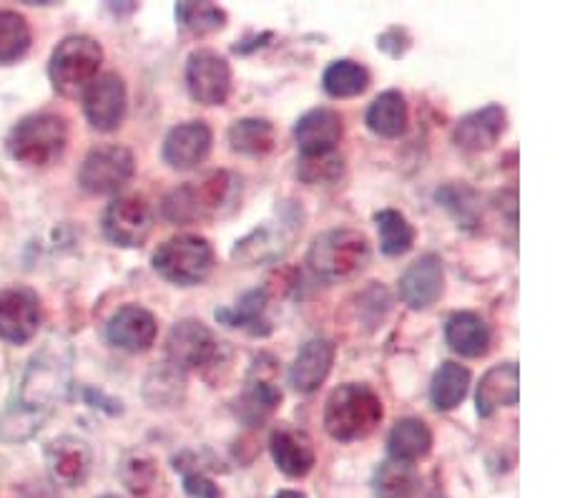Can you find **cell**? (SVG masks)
I'll return each instance as SVG.
<instances>
[{
	"instance_id": "obj_1",
	"label": "cell",
	"mask_w": 565,
	"mask_h": 498,
	"mask_svg": "<svg viewBox=\"0 0 565 498\" xmlns=\"http://www.w3.org/2000/svg\"><path fill=\"white\" fill-rule=\"evenodd\" d=\"M71 348L63 340H49L35 352L21 383V407L33 421L45 418L66 401L71 388Z\"/></svg>"
},
{
	"instance_id": "obj_2",
	"label": "cell",
	"mask_w": 565,
	"mask_h": 498,
	"mask_svg": "<svg viewBox=\"0 0 565 498\" xmlns=\"http://www.w3.org/2000/svg\"><path fill=\"white\" fill-rule=\"evenodd\" d=\"M239 194V181L230 171H209L194 181L177 187L163 199L161 212L174 224L212 222L226 214Z\"/></svg>"
},
{
	"instance_id": "obj_3",
	"label": "cell",
	"mask_w": 565,
	"mask_h": 498,
	"mask_svg": "<svg viewBox=\"0 0 565 498\" xmlns=\"http://www.w3.org/2000/svg\"><path fill=\"white\" fill-rule=\"evenodd\" d=\"M385 418L380 395L364 383H344L324 405V431L334 441L352 443L372 436Z\"/></svg>"
},
{
	"instance_id": "obj_4",
	"label": "cell",
	"mask_w": 565,
	"mask_h": 498,
	"mask_svg": "<svg viewBox=\"0 0 565 498\" xmlns=\"http://www.w3.org/2000/svg\"><path fill=\"white\" fill-rule=\"evenodd\" d=\"M305 226L302 204L279 202L267 222L252 230L247 237L239 240L232 250V259L242 267L264 265V262H277L295 247Z\"/></svg>"
},
{
	"instance_id": "obj_5",
	"label": "cell",
	"mask_w": 565,
	"mask_h": 498,
	"mask_svg": "<svg viewBox=\"0 0 565 498\" xmlns=\"http://www.w3.org/2000/svg\"><path fill=\"white\" fill-rule=\"evenodd\" d=\"M372 259L367 234L352 226H337L322 232L309 247V267L322 279H352L358 277Z\"/></svg>"
},
{
	"instance_id": "obj_6",
	"label": "cell",
	"mask_w": 565,
	"mask_h": 498,
	"mask_svg": "<svg viewBox=\"0 0 565 498\" xmlns=\"http://www.w3.org/2000/svg\"><path fill=\"white\" fill-rule=\"evenodd\" d=\"M102 61V43L88 39V35H68L56 45L49 63L53 88L66 98L84 96V91L98 78Z\"/></svg>"
},
{
	"instance_id": "obj_7",
	"label": "cell",
	"mask_w": 565,
	"mask_h": 498,
	"mask_svg": "<svg viewBox=\"0 0 565 498\" xmlns=\"http://www.w3.org/2000/svg\"><path fill=\"white\" fill-rule=\"evenodd\" d=\"M68 144V124L58 114H33L13 126L8 151L25 167H49Z\"/></svg>"
},
{
	"instance_id": "obj_8",
	"label": "cell",
	"mask_w": 565,
	"mask_h": 498,
	"mask_svg": "<svg viewBox=\"0 0 565 498\" xmlns=\"http://www.w3.org/2000/svg\"><path fill=\"white\" fill-rule=\"evenodd\" d=\"M153 269L179 287L202 285L214 269V247L199 234H177L153 252Z\"/></svg>"
},
{
	"instance_id": "obj_9",
	"label": "cell",
	"mask_w": 565,
	"mask_h": 498,
	"mask_svg": "<svg viewBox=\"0 0 565 498\" xmlns=\"http://www.w3.org/2000/svg\"><path fill=\"white\" fill-rule=\"evenodd\" d=\"M134 177V153L118 144L88 151L78 171V184L90 194H116Z\"/></svg>"
},
{
	"instance_id": "obj_10",
	"label": "cell",
	"mask_w": 565,
	"mask_h": 498,
	"mask_svg": "<svg viewBox=\"0 0 565 498\" xmlns=\"http://www.w3.org/2000/svg\"><path fill=\"white\" fill-rule=\"evenodd\" d=\"M186 86L194 102L222 106L232 94V68L212 49H199L186 61Z\"/></svg>"
},
{
	"instance_id": "obj_11",
	"label": "cell",
	"mask_w": 565,
	"mask_h": 498,
	"mask_svg": "<svg viewBox=\"0 0 565 498\" xmlns=\"http://www.w3.org/2000/svg\"><path fill=\"white\" fill-rule=\"evenodd\" d=\"M102 224L118 247H141L153 230V210L143 197H118L106 206Z\"/></svg>"
},
{
	"instance_id": "obj_12",
	"label": "cell",
	"mask_w": 565,
	"mask_h": 498,
	"mask_svg": "<svg viewBox=\"0 0 565 498\" xmlns=\"http://www.w3.org/2000/svg\"><path fill=\"white\" fill-rule=\"evenodd\" d=\"M218 356L214 332L199 320H181L167 338V362L181 373L212 365Z\"/></svg>"
},
{
	"instance_id": "obj_13",
	"label": "cell",
	"mask_w": 565,
	"mask_h": 498,
	"mask_svg": "<svg viewBox=\"0 0 565 498\" xmlns=\"http://www.w3.org/2000/svg\"><path fill=\"white\" fill-rule=\"evenodd\" d=\"M41 325L39 295L25 287L0 293V338L11 346H25Z\"/></svg>"
},
{
	"instance_id": "obj_14",
	"label": "cell",
	"mask_w": 565,
	"mask_h": 498,
	"mask_svg": "<svg viewBox=\"0 0 565 498\" xmlns=\"http://www.w3.org/2000/svg\"><path fill=\"white\" fill-rule=\"evenodd\" d=\"M84 112L96 131H114L126 116V84L118 74L98 76L84 91Z\"/></svg>"
},
{
	"instance_id": "obj_15",
	"label": "cell",
	"mask_w": 565,
	"mask_h": 498,
	"mask_svg": "<svg viewBox=\"0 0 565 498\" xmlns=\"http://www.w3.org/2000/svg\"><path fill=\"white\" fill-rule=\"evenodd\" d=\"M214 134L204 121H186L174 126L167 134L161 147V157L171 169L189 171L196 169L212 153Z\"/></svg>"
},
{
	"instance_id": "obj_16",
	"label": "cell",
	"mask_w": 565,
	"mask_h": 498,
	"mask_svg": "<svg viewBox=\"0 0 565 498\" xmlns=\"http://www.w3.org/2000/svg\"><path fill=\"white\" fill-rule=\"evenodd\" d=\"M342 134H344L342 116L337 114L334 108H327V106L307 112L295 126V139H297L299 151H302V159L334 153L337 144L342 141Z\"/></svg>"
},
{
	"instance_id": "obj_17",
	"label": "cell",
	"mask_w": 565,
	"mask_h": 498,
	"mask_svg": "<svg viewBox=\"0 0 565 498\" xmlns=\"http://www.w3.org/2000/svg\"><path fill=\"white\" fill-rule=\"evenodd\" d=\"M445 287V267L443 259L427 252L409 265L399 277V297L413 310H427V307L440 300Z\"/></svg>"
},
{
	"instance_id": "obj_18",
	"label": "cell",
	"mask_w": 565,
	"mask_h": 498,
	"mask_svg": "<svg viewBox=\"0 0 565 498\" xmlns=\"http://www.w3.org/2000/svg\"><path fill=\"white\" fill-rule=\"evenodd\" d=\"M157 317L139 305L121 307L106 325L108 342L118 350L134 352V356L149 350L153 346V340H157Z\"/></svg>"
},
{
	"instance_id": "obj_19",
	"label": "cell",
	"mask_w": 565,
	"mask_h": 498,
	"mask_svg": "<svg viewBox=\"0 0 565 498\" xmlns=\"http://www.w3.org/2000/svg\"><path fill=\"white\" fill-rule=\"evenodd\" d=\"M508 129V114L500 104H488L480 112L462 116L452 131L455 147L470 153H480L493 149L500 136Z\"/></svg>"
},
{
	"instance_id": "obj_20",
	"label": "cell",
	"mask_w": 565,
	"mask_h": 498,
	"mask_svg": "<svg viewBox=\"0 0 565 498\" xmlns=\"http://www.w3.org/2000/svg\"><path fill=\"white\" fill-rule=\"evenodd\" d=\"M271 373H275V368H271L269 373H264V368L257 360V365L252 368L242 395L234 401L236 418L244 425H262L281 403V391L275 385V380H271Z\"/></svg>"
},
{
	"instance_id": "obj_21",
	"label": "cell",
	"mask_w": 565,
	"mask_h": 498,
	"mask_svg": "<svg viewBox=\"0 0 565 498\" xmlns=\"http://www.w3.org/2000/svg\"><path fill=\"white\" fill-rule=\"evenodd\" d=\"M337 346L327 338H315L309 340L307 346L297 352L295 362L289 368V385L295 388L297 393H315L319 385L324 383L327 375L334 365Z\"/></svg>"
},
{
	"instance_id": "obj_22",
	"label": "cell",
	"mask_w": 565,
	"mask_h": 498,
	"mask_svg": "<svg viewBox=\"0 0 565 498\" xmlns=\"http://www.w3.org/2000/svg\"><path fill=\"white\" fill-rule=\"evenodd\" d=\"M269 451L287 478H305L315 468V446L305 431L279 425L269 436Z\"/></svg>"
},
{
	"instance_id": "obj_23",
	"label": "cell",
	"mask_w": 565,
	"mask_h": 498,
	"mask_svg": "<svg viewBox=\"0 0 565 498\" xmlns=\"http://www.w3.org/2000/svg\"><path fill=\"white\" fill-rule=\"evenodd\" d=\"M521 398V368L515 362H503V365L490 368L480 378L476 407L480 418H490L495 411L505 405H515Z\"/></svg>"
},
{
	"instance_id": "obj_24",
	"label": "cell",
	"mask_w": 565,
	"mask_h": 498,
	"mask_svg": "<svg viewBox=\"0 0 565 498\" xmlns=\"http://www.w3.org/2000/svg\"><path fill=\"white\" fill-rule=\"evenodd\" d=\"M445 340L462 358H482L490 350L488 322L476 312H455L445 325Z\"/></svg>"
},
{
	"instance_id": "obj_25",
	"label": "cell",
	"mask_w": 565,
	"mask_h": 498,
	"mask_svg": "<svg viewBox=\"0 0 565 498\" xmlns=\"http://www.w3.org/2000/svg\"><path fill=\"white\" fill-rule=\"evenodd\" d=\"M267 289H252V293L244 295L234 307H218L214 315L218 322L226 325V328L247 330L252 335H259V338H267L271 332V325L267 317H264V312H267Z\"/></svg>"
},
{
	"instance_id": "obj_26",
	"label": "cell",
	"mask_w": 565,
	"mask_h": 498,
	"mask_svg": "<svg viewBox=\"0 0 565 498\" xmlns=\"http://www.w3.org/2000/svg\"><path fill=\"white\" fill-rule=\"evenodd\" d=\"M49 468L63 486H78L90 470V451L84 441L61 438L49 448Z\"/></svg>"
},
{
	"instance_id": "obj_27",
	"label": "cell",
	"mask_w": 565,
	"mask_h": 498,
	"mask_svg": "<svg viewBox=\"0 0 565 498\" xmlns=\"http://www.w3.org/2000/svg\"><path fill=\"white\" fill-rule=\"evenodd\" d=\"M390 458L399 460V464L413 466L415 460L425 458L433 448V431L420 418H403L392 425L387 438Z\"/></svg>"
},
{
	"instance_id": "obj_28",
	"label": "cell",
	"mask_w": 565,
	"mask_h": 498,
	"mask_svg": "<svg viewBox=\"0 0 565 498\" xmlns=\"http://www.w3.org/2000/svg\"><path fill=\"white\" fill-rule=\"evenodd\" d=\"M407 102L399 91H385V94H380L367 108L370 131L385 136V139H397V136H403L407 131Z\"/></svg>"
},
{
	"instance_id": "obj_29",
	"label": "cell",
	"mask_w": 565,
	"mask_h": 498,
	"mask_svg": "<svg viewBox=\"0 0 565 498\" xmlns=\"http://www.w3.org/2000/svg\"><path fill=\"white\" fill-rule=\"evenodd\" d=\"M470 388V370L460 362H443L430 385V401L437 411H452L458 407Z\"/></svg>"
},
{
	"instance_id": "obj_30",
	"label": "cell",
	"mask_w": 565,
	"mask_h": 498,
	"mask_svg": "<svg viewBox=\"0 0 565 498\" xmlns=\"http://www.w3.org/2000/svg\"><path fill=\"white\" fill-rule=\"evenodd\" d=\"M372 491L377 498H413L420 491V476L409 464H399V460L390 458L375 468Z\"/></svg>"
},
{
	"instance_id": "obj_31",
	"label": "cell",
	"mask_w": 565,
	"mask_h": 498,
	"mask_svg": "<svg viewBox=\"0 0 565 498\" xmlns=\"http://www.w3.org/2000/svg\"><path fill=\"white\" fill-rule=\"evenodd\" d=\"M322 88L332 98H352L370 88V71L358 61H334L324 68Z\"/></svg>"
},
{
	"instance_id": "obj_32",
	"label": "cell",
	"mask_w": 565,
	"mask_h": 498,
	"mask_svg": "<svg viewBox=\"0 0 565 498\" xmlns=\"http://www.w3.org/2000/svg\"><path fill=\"white\" fill-rule=\"evenodd\" d=\"M275 126L267 119H239L230 126V144L236 153L264 157L275 149Z\"/></svg>"
},
{
	"instance_id": "obj_33",
	"label": "cell",
	"mask_w": 565,
	"mask_h": 498,
	"mask_svg": "<svg viewBox=\"0 0 565 498\" xmlns=\"http://www.w3.org/2000/svg\"><path fill=\"white\" fill-rule=\"evenodd\" d=\"M375 224L380 232V250L387 257H403L413 250L415 230L407 216L397 210H380L375 214Z\"/></svg>"
},
{
	"instance_id": "obj_34",
	"label": "cell",
	"mask_w": 565,
	"mask_h": 498,
	"mask_svg": "<svg viewBox=\"0 0 565 498\" xmlns=\"http://www.w3.org/2000/svg\"><path fill=\"white\" fill-rule=\"evenodd\" d=\"M31 49V25L21 13L0 11V63L23 59Z\"/></svg>"
},
{
	"instance_id": "obj_35",
	"label": "cell",
	"mask_w": 565,
	"mask_h": 498,
	"mask_svg": "<svg viewBox=\"0 0 565 498\" xmlns=\"http://www.w3.org/2000/svg\"><path fill=\"white\" fill-rule=\"evenodd\" d=\"M177 21L181 29L196 35H206L224 29L226 11L214 3H191V0H186V3L177 6Z\"/></svg>"
},
{
	"instance_id": "obj_36",
	"label": "cell",
	"mask_w": 565,
	"mask_h": 498,
	"mask_svg": "<svg viewBox=\"0 0 565 498\" xmlns=\"http://www.w3.org/2000/svg\"><path fill=\"white\" fill-rule=\"evenodd\" d=\"M174 468L181 470V476H184V491L191 498H222V488H218L214 478L206 474L196 453H181V456L174 458Z\"/></svg>"
},
{
	"instance_id": "obj_37",
	"label": "cell",
	"mask_w": 565,
	"mask_h": 498,
	"mask_svg": "<svg viewBox=\"0 0 565 498\" xmlns=\"http://www.w3.org/2000/svg\"><path fill=\"white\" fill-rule=\"evenodd\" d=\"M151 380H159V385H161V391L157 393V398H151V403L171 405V403H177V401H181V398H184V373L177 370L174 365H169V362L163 368L153 370ZM159 385L146 383V388H159Z\"/></svg>"
},
{
	"instance_id": "obj_38",
	"label": "cell",
	"mask_w": 565,
	"mask_h": 498,
	"mask_svg": "<svg viewBox=\"0 0 565 498\" xmlns=\"http://www.w3.org/2000/svg\"><path fill=\"white\" fill-rule=\"evenodd\" d=\"M340 174H342V159L337 157V153L302 159V167H299V177L309 181V184H317V181H334Z\"/></svg>"
},
{
	"instance_id": "obj_39",
	"label": "cell",
	"mask_w": 565,
	"mask_h": 498,
	"mask_svg": "<svg viewBox=\"0 0 565 498\" xmlns=\"http://www.w3.org/2000/svg\"><path fill=\"white\" fill-rule=\"evenodd\" d=\"M275 498H307V496L299 494V491H279Z\"/></svg>"
},
{
	"instance_id": "obj_40",
	"label": "cell",
	"mask_w": 565,
	"mask_h": 498,
	"mask_svg": "<svg viewBox=\"0 0 565 498\" xmlns=\"http://www.w3.org/2000/svg\"><path fill=\"white\" fill-rule=\"evenodd\" d=\"M102 498H118V496H102Z\"/></svg>"
}]
</instances>
